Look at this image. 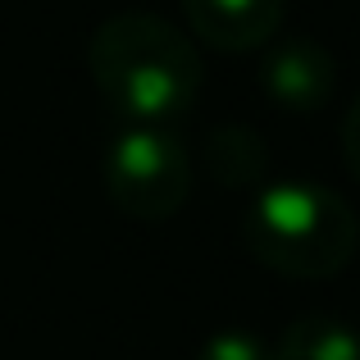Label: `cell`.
<instances>
[{
    "mask_svg": "<svg viewBox=\"0 0 360 360\" xmlns=\"http://www.w3.org/2000/svg\"><path fill=\"white\" fill-rule=\"evenodd\" d=\"M87 64L105 105L123 123L169 128L196 105L201 55L160 14H115L96 27Z\"/></svg>",
    "mask_w": 360,
    "mask_h": 360,
    "instance_id": "1",
    "label": "cell"
},
{
    "mask_svg": "<svg viewBox=\"0 0 360 360\" xmlns=\"http://www.w3.org/2000/svg\"><path fill=\"white\" fill-rule=\"evenodd\" d=\"M246 246L274 274L333 278L352 264L360 224L338 192L315 183H264L246 210Z\"/></svg>",
    "mask_w": 360,
    "mask_h": 360,
    "instance_id": "2",
    "label": "cell"
},
{
    "mask_svg": "<svg viewBox=\"0 0 360 360\" xmlns=\"http://www.w3.org/2000/svg\"><path fill=\"white\" fill-rule=\"evenodd\" d=\"M101 178L115 210L141 224L178 214L192 192V165L183 141L169 128H141V123H123L115 132L101 160Z\"/></svg>",
    "mask_w": 360,
    "mask_h": 360,
    "instance_id": "3",
    "label": "cell"
},
{
    "mask_svg": "<svg viewBox=\"0 0 360 360\" xmlns=\"http://www.w3.org/2000/svg\"><path fill=\"white\" fill-rule=\"evenodd\" d=\"M264 96L292 115H315L333 96V55L310 37H288L278 41L260 64Z\"/></svg>",
    "mask_w": 360,
    "mask_h": 360,
    "instance_id": "4",
    "label": "cell"
},
{
    "mask_svg": "<svg viewBox=\"0 0 360 360\" xmlns=\"http://www.w3.org/2000/svg\"><path fill=\"white\" fill-rule=\"evenodd\" d=\"M183 14L205 46L224 55H242L278 32L283 0H183Z\"/></svg>",
    "mask_w": 360,
    "mask_h": 360,
    "instance_id": "5",
    "label": "cell"
},
{
    "mask_svg": "<svg viewBox=\"0 0 360 360\" xmlns=\"http://www.w3.org/2000/svg\"><path fill=\"white\" fill-rule=\"evenodd\" d=\"M274 360H360V333L333 315H301L288 324Z\"/></svg>",
    "mask_w": 360,
    "mask_h": 360,
    "instance_id": "6",
    "label": "cell"
},
{
    "mask_svg": "<svg viewBox=\"0 0 360 360\" xmlns=\"http://www.w3.org/2000/svg\"><path fill=\"white\" fill-rule=\"evenodd\" d=\"M210 169L224 178V187H264V169H269V150L251 128H219L210 132Z\"/></svg>",
    "mask_w": 360,
    "mask_h": 360,
    "instance_id": "7",
    "label": "cell"
},
{
    "mask_svg": "<svg viewBox=\"0 0 360 360\" xmlns=\"http://www.w3.org/2000/svg\"><path fill=\"white\" fill-rule=\"evenodd\" d=\"M196 360H269L260 347V338L242 333V328H229V333H214L201 342V352H196Z\"/></svg>",
    "mask_w": 360,
    "mask_h": 360,
    "instance_id": "8",
    "label": "cell"
},
{
    "mask_svg": "<svg viewBox=\"0 0 360 360\" xmlns=\"http://www.w3.org/2000/svg\"><path fill=\"white\" fill-rule=\"evenodd\" d=\"M342 155H347L352 178H360V96L352 101V110H347V119H342Z\"/></svg>",
    "mask_w": 360,
    "mask_h": 360,
    "instance_id": "9",
    "label": "cell"
}]
</instances>
